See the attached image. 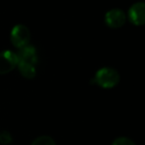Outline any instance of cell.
<instances>
[{
  "label": "cell",
  "instance_id": "obj_1",
  "mask_svg": "<svg viewBox=\"0 0 145 145\" xmlns=\"http://www.w3.org/2000/svg\"><path fill=\"white\" fill-rule=\"evenodd\" d=\"M18 57V69L21 75L25 79H34L36 76V66L38 63L37 51L34 46L27 45L26 47L19 49Z\"/></svg>",
  "mask_w": 145,
  "mask_h": 145
},
{
  "label": "cell",
  "instance_id": "obj_2",
  "mask_svg": "<svg viewBox=\"0 0 145 145\" xmlns=\"http://www.w3.org/2000/svg\"><path fill=\"white\" fill-rule=\"evenodd\" d=\"M95 80L97 84L103 89L114 88L119 82V74L112 68H101L95 74Z\"/></svg>",
  "mask_w": 145,
  "mask_h": 145
},
{
  "label": "cell",
  "instance_id": "obj_3",
  "mask_svg": "<svg viewBox=\"0 0 145 145\" xmlns=\"http://www.w3.org/2000/svg\"><path fill=\"white\" fill-rule=\"evenodd\" d=\"M31 38V34L29 29L24 25L18 24L13 27L12 31L10 34V39L12 44L16 48L21 49L23 47H26L29 45Z\"/></svg>",
  "mask_w": 145,
  "mask_h": 145
},
{
  "label": "cell",
  "instance_id": "obj_4",
  "mask_svg": "<svg viewBox=\"0 0 145 145\" xmlns=\"http://www.w3.org/2000/svg\"><path fill=\"white\" fill-rule=\"evenodd\" d=\"M18 57L12 51H3L0 53V75L11 72L17 67Z\"/></svg>",
  "mask_w": 145,
  "mask_h": 145
},
{
  "label": "cell",
  "instance_id": "obj_5",
  "mask_svg": "<svg viewBox=\"0 0 145 145\" xmlns=\"http://www.w3.org/2000/svg\"><path fill=\"white\" fill-rule=\"evenodd\" d=\"M105 21V24L108 27L117 29L124 25L125 21H126V16H125L124 12L120 9H111L106 12Z\"/></svg>",
  "mask_w": 145,
  "mask_h": 145
},
{
  "label": "cell",
  "instance_id": "obj_6",
  "mask_svg": "<svg viewBox=\"0 0 145 145\" xmlns=\"http://www.w3.org/2000/svg\"><path fill=\"white\" fill-rule=\"evenodd\" d=\"M145 5L143 2L134 3L130 7L128 11V18L133 25L136 26H142L145 22V13H144Z\"/></svg>",
  "mask_w": 145,
  "mask_h": 145
},
{
  "label": "cell",
  "instance_id": "obj_7",
  "mask_svg": "<svg viewBox=\"0 0 145 145\" xmlns=\"http://www.w3.org/2000/svg\"><path fill=\"white\" fill-rule=\"evenodd\" d=\"M31 145H56V142L52 137L42 135V136L37 137Z\"/></svg>",
  "mask_w": 145,
  "mask_h": 145
},
{
  "label": "cell",
  "instance_id": "obj_8",
  "mask_svg": "<svg viewBox=\"0 0 145 145\" xmlns=\"http://www.w3.org/2000/svg\"><path fill=\"white\" fill-rule=\"evenodd\" d=\"M111 145H136L130 138L128 137H117L116 139L113 140V142L111 143Z\"/></svg>",
  "mask_w": 145,
  "mask_h": 145
},
{
  "label": "cell",
  "instance_id": "obj_9",
  "mask_svg": "<svg viewBox=\"0 0 145 145\" xmlns=\"http://www.w3.org/2000/svg\"><path fill=\"white\" fill-rule=\"evenodd\" d=\"M12 141V136L8 131H2L0 132V143L1 144H9Z\"/></svg>",
  "mask_w": 145,
  "mask_h": 145
}]
</instances>
